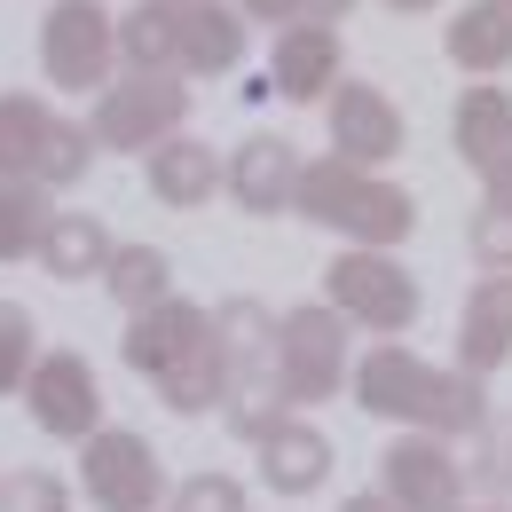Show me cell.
I'll return each instance as SVG.
<instances>
[{"mask_svg":"<svg viewBox=\"0 0 512 512\" xmlns=\"http://www.w3.org/2000/svg\"><path fill=\"white\" fill-rule=\"evenodd\" d=\"M40 64L56 87H111V64H119V16H103L95 0H56L48 24H40Z\"/></svg>","mask_w":512,"mask_h":512,"instance_id":"6","label":"cell"},{"mask_svg":"<svg viewBox=\"0 0 512 512\" xmlns=\"http://www.w3.org/2000/svg\"><path fill=\"white\" fill-rule=\"evenodd\" d=\"M355 402L410 434H481V418H489L473 371H434L410 347H371L355 363Z\"/></svg>","mask_w":512,"mask_h":512,"instance_id":"1","label":"cell"},{"mask_svg":"<svg viewBox=\"0 0 512 512\" xmlns=\"http://www.w3.org/2000/svg\"><path fill=\"white\" fill-rule=\"evenodd\" d=\"M497 363H512V276H481L457 316V371L489 379Z\"/></svg>","mask_w":512,"mask_h":512,"instance_id":"12","label":"cell"},{"mask_svg":"<svg viewBox=\"0 0 512 512\" xmlns=\"http://www.w3.org/2000/svg\"><path fill=\"white\" fill-rule=\"evenodd\" d=\"M119 56L142 79H182V8H166V0L127 8L119 16Z\"/></svg>","mask_w":512,"mask_h":512,"instance_id":"18","label":"cell"},{"mask_svg":"<svg viewBox=\"0 0 512 512\" xmlns=\"http://www.w3.org/2000/svg\"><path fill=\"white\" fill-rule=\"evenodd\" d=\"M56 111L40 95H0V182H40L56 158Z\"/></svg>","mask_w":512,"mask_h":512,"instance_id":"15","label":"cell"},{"mask_svg":"<svg viewBox=\"0 0 512 512\" xmlns=\"http://www.w3.org/2000/svg\"><path fill=\"white\" fill-rule=\"evenodd\" d=\"M103 284H111V300H119L127 316H150V308L174 300V260L158 253V245H119L111 268H103Z\"/></svg>","mask_w":512,"mask_h":512,"instance_id":"23","label":"cell"},{"mask_svg":"<svg viewBox=\"0 0 512 512\" xmlns=\"http://www.w3.org/2000/svg\"><path fill=\"white\" fill-rule=\"evenodd\" d=\"M402 150V111L386 103L379 87H363V79H339V95H331V158H347V166H379Z\"/></svg>","mask_w":512,"mask_h":512,"instance_id":"11","label":"cell"},{"mask_svg":"<svg viewBox=\"0 0 512 512\" xmlns=\"http://www.w3.org/2000/svg\"><path fill=\"white\" fill-rule=\"evenodd\" d=\"M276 323L284 316H268L260 300H229L221 316H213V331H221V355H229V371L245 379V371H276ZM229 379V386H237Z\"/></svg>","mask_w":512,"mask_h":512,"instance_id":"24","label":"cell"},{"mask_svg":"<svg viewBox=\"0 0 512 512\" xmlns=\"http://www.w3.org/2000/svg\"><path fill=\"white\" fill-rule=\"evenodd\" d=\"M473 260H481V276H512V213L481 205V221H473Z\"/></svg>","mask_w":512,"mask_h":512,"instance_id":"29","label":"cell"},{"mask_svg":"<svg viewBox=\"0 0 512 512\" xmlns=\"http://www.w3.org/2000/svg\"><path fill=\"white\" fill-rule=\"evenodd\" d=\"M32 371H40V363H32V316L0 300V394H16Z\"/></svg>","mask_w":512,"mask_h":512,"instance_id":"28","label":"cell"},{"mask_svg":"<svg viewBox=\"0 0 512 512\" xmlns=\"http://www.w3.org/2000/svg\"><path fill=\"white\" fill-rule=\"evenodd\" d=\"M449 142H457L465 166L497 174L512 158V95L505 87H465V95H457V119H449Z\"/></svg>","mask_w":512,"mask_h":512,"instance_id":"17","label":"cell"},{"mask_svg":"<svg viewBox=\"0 0 512 512\" xmlns=\"http://www.w3.org/2000/svg\"><path fill=\"white\" fill-rule=\"evenodd\" d=\"M386 8H410V16H418V8H434V0H386Z\"/></svg>","mask_w":512,"mask_h":512,"instance_id":"35","label":"cell"},{"mask_svg":"<svg viewBox=\"0 0 512 512\" xmlns=\"http://www.w3.org/2000/svg\"><path fill=\"white\" fill-rule=\"evenodd\" d=\"M221 182H229V166L213 158V142L174 134V142H158V150H150V197H158V205H174V213L205 205Z\"/></svg>","mask_w":512,"mask_h":512,"instance_id":"16","label":"cell"},{"mask_svg":"<svg viewBox=\"0 0 512 512\" xmlns=\"http://www.w3.org/2000/svg\"><path fill=\"white\" fill-rule=\"evenodd\" d=\"M449 64L465 71H505L512 64V0H473L457 24H449Z\"/></svg>","mask_w":512,"mask_h":512,"instance_id":"21","label":"cell"},{"mask_svg":"<svg viewBox=\"0 0 512 512\" xmlns=\"http://www.w3.org/2000/svg\"><path fill=\"white\" fill-rule=\"evenodd\" d=\"M347 8H355V0H308V16H300V24H339Z\"/></svg>","mask_w":512,"mask_h":512,"instance_id":"33","label":"cell"},{"mask_svg":"<svg viewBox=\"0 0 512 512\" xmlns=\"http://www.w3.org/2000/svg\"><path fill=\"white\" fill-rule=\"evenodd\" d=\"M300 158H292V142L284 134H253L237 158H229V190L245 213H284V205H300Z\"/></svg>","mask_w":512,"mask_h":512,"instance_id":"14","label":"cell"},{"mask_svg":"<svg viewBox=\"0 0 512 512\" xmlns=\"http://www.w3.org/2000/svg\"><path fill=\"white\" fill-rule=\"evenodd\" d=\"M48 190L40 182H0V260H24L48 245Z\"/></svg>","mask_w":512,"mask_h":512,"instance_id":"26","label":"cell"},{"mask_svg":"<svg viewBox=\"0 0 512 512\" xmlns=\"http://www.w3.org/2000/svg\"><path fill=\"white\" fill-rule=\"evenodd\" d=\"M190 119V87L182 79H142L127 71L119 87H103V103H95V142L103 150H158V142H174Z\"/></svg>","mask_w":512,"mask_h":512,"instance_id":"5","label":"cell"},{"mask_svg":"<svg viewBox=\"0 0 512 512\" xmlns=\"http://www.w3.org/2000/svg\"><path fill=\"white\" fill-rule=\"evenodd\" d=\"M323 473H331V442L316 426H276L260 442V481L276 497H308V489H323Z\"/></svg>","mask_w":512,"mask_h":512,"instance_id":"20","label":"cell"},{"mask_svg":"<svg viewBox=\"0 0 512 512\" xmlns=\"http://www.w3.org/2000/svg\"><path fill=\"white\" fill-rule=\"evenodd\" d=\"M300 213L339 229V237H355L363 253H386V245H402L418 229V205L402 190H386L371 166H347V158H316L300 174Z\"/></svg>","mask_w":512,"mask_h":512,"instance_id":"3","label":"cell"},{"mask_svg":"<svg viewBox=\"0 0 512 512\" xmlns=\"http://www.w3.org/2000/svg\"><path fill=\"white\" fill-rule=\"evenodd\" d=\"M323 308H339L363 331H410L418 323V276H402V260L355 245L323 268Z\"/></svg>","mask_w":512,"mask_h":512,"instance_id":"4","label":"cell"},{"mask_svg":"<svg viewBox=\"0 0 512 512\" xmlns=\"http://www.w3.org/2000/svg\"><path fill=\"white\" fill-rule=\"evenodd\" d=\"M481 512H505V505H481Z\"/></svg>","mask_w":512,"mask_h":512,"instance_id":"37","label":"cell"},{"mask_svg":"<svg viewBox=\"0 0 512 512\" xmlns=\"http://www.w3.org/2000/svg\"><path fill=\"white\" fill-rule=\"evenodd\" d=\"M276 371L292 402H331L347 379V316L339 308H292L276 323Z\"/></svg>","mask_w":512,"mask_h":512,"instance_id":"7","label":"cell"},{"mask_svg":"<svg viewBox=\"0 0 512 512\" xmlns=\"http://www.w3.org/2000/svg\"><path fill=\"white\" fill-rule=\"evenodd\" d=\"M481 182H489V205H497V213H512V158L497 166V174H481Z\"/></svg>","mask_w":512,"mask_h":512,"instance_id":"32","label":"cell"},{"mask_svg":"<svg viewBox=\"0 0 512 512\" xmlns=\"http://www.w3.org/2000/svg\"><path fill=\"white\" fill-rule=\"evenodd\" d=\"M24 402H32L40 434H56V442H95L103 434V386L87 371V355H40V371L24 379Z\"/></svg>","mask_w":512,"mask_h":512,"instance_id":"9","label":"cell"},{"mask_svg":"<svg viewBox=\"0 0 512 512\" xmlns=\"http://www.w3.org/2000/svg\"><path fill=\"white\" fill-rule=\"evenodd\" d=\"M174 512H245V481H229V473H197L174 489Z\"/></svg>","mask_w":512,"mask_h":512,"instance_id":"30","label":"cell"},{"mask_svg":"<svg viewBox=\"0 0 512 512\" xmlns=\"http://www.w3.org/2000/svg\"><path fill=\"white\" fill-rule=\"evenodd\" d=\"M457 489H465V465L449 457L442 434H402L379 457V497L394 512H457Z\"/></svg>","mask_w":512,"mask_h":512,"instance_id":"8","label":"cell"},{"mask_svg":"<svg viewBox=\"0 0 512 512\" xmlns=\"http://www.w3.org/2000/svg\"><path fill=\"white\" fill-rule=\"evenodd\" d=\"M268 87L292 95V103H316L323 87H339V24H284L276 32Z\"/></svg>","mask_w":512,"mask_h":512,"instance_id":"13","label":"cell"},{"mask_svg":"<svg viewBox=\"0 0 512 512\" xmlns=\"http://www.w3.org/2000/svg\"><path fill=\"white\" fill-rule=\"evenodd\" d=\"M339 512H394V505H386V497H347Z\"/></svg>","mask_w":512,"mask_h":512,"instance_id":"34","label":"cell"},{"mask_svg":"<svg viewBox=\"0 0 512 512\" xmlns=\"http://www.w3.org/2000/svg\"><path fill=\"white\" fill-rule=\"evenodd\" d=\"M166 8H190V0H166Z\"/></svg>","mask_w":512,"mask_h":512,"instance_id":"36","label":"cell"},{"mask_svg":"<svg viewBox=\"0 0 512 512\" xmlns=\"http://www.w3.org/2000/svg\"><path fill=\"white\" fill-rule=\"evenodd\" d=\"M0 512H71V489L56 481V473L24 465V473H8V481H0Z\"/></svg>","mask_w":512,"mask_h":512,"instance_id":"27","label":"cell"},{"mask_svg":"<svg viewBox=\"0 0 512 512\" xmlns=\"http://www.w3.org/2000/svg\"><path fill=\"white\" fill-rule=\"evenodd\" d=\"M245 64V8L190 0L182 8V71H237Z\"/></svg>","mask_w":512,"mask_h":512,"instance_id":"19","label":"cell"},{"mask_svg":"<svg viewBox=\"0 0 512 512\" xmlns=\"http://www.w3.org/2000/svg\"><path fill=\"white\" fill-rule=\"evenodd\" d=\"M158 449L127 434V426H103L95 442H87V497L103 512H150L158 505Z\"/></svg>","mask_w":512,"mask_h":512,"instance_id":"10","label":"cell"},{"mask_svg":"<svg viewBox=\"0 0 512 512\" xmlns=\"http://www.w3.org/2000/svg\"><path fill=\"white\" fill-rule=\"evenodd\" d=\"M284 402H292L284 371H245V379L229 386V426H237L245 442H268L276 426H292V418H284Z\"/></svg>","mask_w":512,"mask_h":512,"instance_id":"25","label":"cell"},{"mask_svg":"<svg viewBox=\"0 0 512 512\" xmlns=\"http://www.w3.org/2000/svg\"><path fill=\"white\" fill-rule=\"evenodd\" d=\"M127 363L142 379H158V394L174 402V410H213V402H229V355H221V331L205 308L190 300H166V308H150V316L127 323Z\"/></svg>","mask_w":512,"mask_h":512,"instance_id":"2","label":"cell"},{"mask_svg":"<svg viewBox=\"0 0 512 512\" xmlns=\"http://www.w3.org/2000/svg\"><path fill=\"white\" fill-rule=\"evenodd\" d=\"M111 229L95 221V213H56L48 221V245H40V260H48V276H64V284H79V276H103L111 268Z\"/></svg>","mask_w":512,"mask_h":512,"instance_id":"22","label":"cell"},{"mask_svg":"<svg viewBox=\"0 0 512 512\" xmlns=\"http://www.w3.org/2000/svg\"><path fill=\"white\" fill-rule=\"evenodd\" d=\"M237 8H245L253 24H300V16H308V0H237Z\"/></svg>","mask_w":512,"mask_h":512,"instance_id":"31","label":"cell"}]
</instances>
